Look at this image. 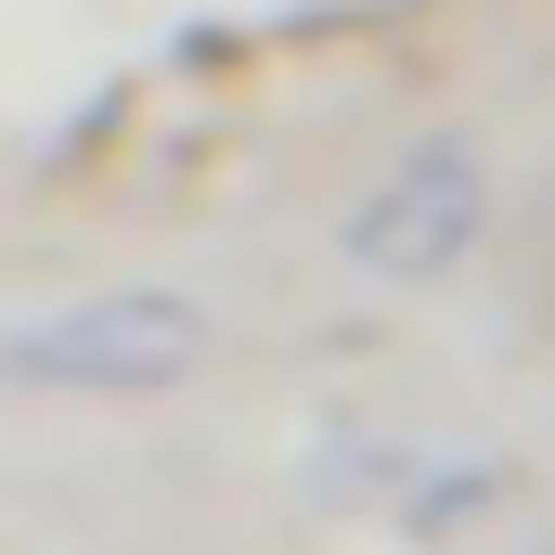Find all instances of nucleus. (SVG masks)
Wrapping results in <instances>:
<instances>
[{
  "label": "nucleus",
  "mask_w": 555,
  "mask_h": 555,
  "mask_svg": "<svg viewBox=\"0 0 555 555\" xmlns=\"http://www.w3.org/2000/svg\"><path fill=\"white\" fill-rule=\"evenodd\" d=\"M465 246H478V155L465 142H426L414 168L349 220V259L362 272H452Z\"/></svg>",
  "instance_id": "f03ea898"
},
{
  "label": "nucleus",
  "mask_w": 555,
  "mask_h": 555,
  "mask_svg": "<svg viewBox=\"0 0 555 555\" xmlns=\"http://www.w3.org/2000/svg\"><path fill=\"white\" fill-rule=\"evenodd\" d=\"M194 362H207L194 297H91V310H52V323L0 336V375H26V388H168Z\"/></svg>",
  "instance_id": "f257e3e1"
}]
</instances>
